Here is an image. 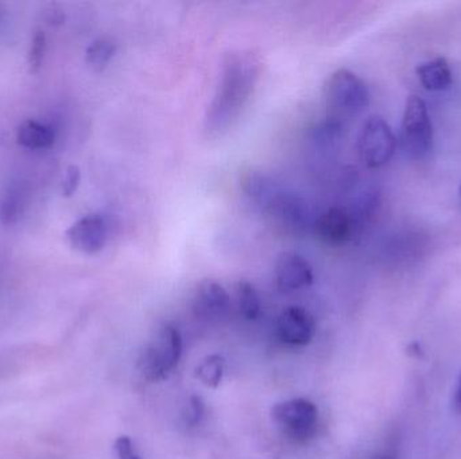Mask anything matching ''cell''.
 Listing matches in <instances>:
<instances>
[{
	"instance_id": "cell-1",
	"label": "cell",
	"mask_w": 461,
	"mask_h": 459,
	"mask_svg": "<svg viewBox=\"0 0 461 459\" xmlns=\"http://www.w3.org/2000/svg\"><path fill=\"white\" fill-rule=\"evenodd\" d=\"M259 79L256 54L237 50L225 55L214 100L205 116V131L219 137L234 126L250 102Z\"/></svg>"
},
{
	"instance_id": "cell-2",
	"label": "cell",
	"mask_w": 461,
	"mask_h": 459,
	"mask_svg": "<svg viewBox=\"0 0 461 459\" xmlns=\"http://www.w3.org/2000/svg\"><path fill=\"white\" fill-rule=\"evenodd\" d=\"M182 355V338L176 326H163L139 358V372L150 383L165 380L179 365Z\"/></svg>"
},
{
	"instance_id": "cell-3",
	"label": "cell",
	"mask_w": 461,
	"mask_h": 459,
	"mask_svg": "<svg viewBox=\"0 0 461 459\" xmlns=\"http://www.w3.org/2000/svg\"><path fill=\"white\" fill-rule=\"evenodd\" d=\"M324 92L328 107L339 115H359L370 105L367 84L349 69L333 71L325 82Z\"/></svg>"
},
{
	"instance_id": "cell-4",
	"label": "cell",
	"mask_w": 461,
	"mask_h": 459,
	"mask_svg": "<svg viewBox=\"0 0 461 459\" xmlns=\"http://www.w3.org/2000/svg\"><path fill=\"white\" fill-rule=\"evenodd\" d=\"M434 132L426 103L410 96L402 116L401 145L407 158L421 161L433 148Z\"/></svg>"
},
{
	"instance_id": "cell-5",
	"label": "cell",
	"mask_w": 461,
	"mask_h": 459,
	"mask_svg": "<svg viewBox=\"0 0 461 459\" xmlns=\"http://www.w3.org/2000/svg\"><path fill=\"white\" fill-rule=\"evenodd\" d=\"M272 419L283 435L296 443L311 440L319 430V408L307 399H291L272 408Z\"/></svg>"
},
{
	"instance_id": "cell-6",
	"label": "cell",
	"mask_w": 461,
	"mask_h": 459,
	"mask_svg": "<svg viewBox=\"0 0 461 459\" xmlns=\"http://www.w3.org/2000/svg\"><path fill=\"white\" fill-rule=\"evenodd\" d=\"M357 150L363 163L370 169H381L393 159L397 139L388 121L371 116L363 124L357 139Z\"/></svg>"
},
{
	"instance_id": "cell-7",
	"label": "cell",
	"mask_w": 461,
	"mask_h": 459,
	"mask_svg": "<svg viewBox=\"0 0 461 459\" xmlns=\"http://www.w3.org/2000/svg\"><path fill=\"white\" fill-rule=\"evenodd\" d=\"M269 214L281 228L293 235H304L314 230V221L311 206L301 196L283 190L270 206Z\"/></svg>"
},
{
	"instance_id": "cell-8",
	"label": "cell",
	"mask_w": 461,
	"mask_h": 459,
	"mask_svg": "<svg viewBox=\"0 0 461 459\" xmlns=\"http://www.w3.org/2000/svg\"><path fill=\"white\" fill-rule=\"evenodd\" d=\"M275 333L289 346H306L316 336V321L304 307L290 306L278 315Z\"/></svg>"
},
{
	"instance_id": "cell-9",
	"label": "cell",
	"mask_w": 461,
	"mask_h": 459,
	"mask_svg": "<svg viewBox=\"0 0 461 459\" xmlns=\"http://www.w3.org/2000/svg\"><path fill=\"white\" fill-rule=\"evenodd\" d=\"M359 225L348 209L331 208L317 217L314 232L327 246H340L359 232Z\"/></svg>"
},
{
	"instance_id": "cell-10",
	"label": "cell",
	"mask_w": 461,
	"mask_h": 459,
	"mask_svg": "<svg viewBox=\"0 0 461 459\" xmlns=\"http://www.w3.org/2000/svg\"><path fill=\"white\" fill-rule=\"evenodd\" d=\"M275 282L280 290H301L311 286L314 280V268L306 257L297 252H282L275 263Z\"/></svg>"
},
{
	"instance_id": "cell-11",
	"label": "cell",
	"mask_w": 461,
	"mask_h": 459,
	"mask_svg": "<svg viewBox=\"0 0 461 459\" xmlns=\"http://www.w3.org/2000/svg\"><path fill=\"white\" fill-rule=\"evenodd\" d=\"M66 238L76 251L87 255L97 254L107 243V221L100 214L84 216L69 228Z\"/></svg>"
},
{
	"instance_id": "cell-12",
	"label": "cell",
	"mask_w": 461,
	"mask_h": 459,
	"mask_svg": "<svg viewBox=\"0 0 461 459\" xmlns=\"http://www.w3.org/2000/svg\"><path fill=\"white\" fill-rule=\"evenodd\" d=\"M230 298L227 290L214 280H204L196 288L193 312L196 317L209 322H220L230 313Z\"/></svg>"
},
{
	"instance_id": "cell-13",
	"label": "cell",
	"mask_w": 461,
	"mask_h": 459,
	"mask_svg": "<svg viewBox=\"0 0 461 459\" xmlns=\"http://www.w3.org/2000/svg\"><path fill=\"white\" fill-rule=\"evenodd\" d=\"M240 185L246 200L262 213L269 212L275 198L282 192V188L272 178L256 170L243 174Z\"/></svg>"
},
{
	"instance_id": "cell-14",
	"label": "cell",
	"mask_w": 461,
	"mask_h": 459,
	"mask_svg": "<svg viewBox=\"0 0 461 459\" xmlns=\"http://www.w3.org/2000/svg\"><path fill=\"white\" fill-rule=\"evenodd\" d=\"M417 76L423 87L431 92H441L449 89L452 85V71L448 61L442 57L418 66Z\"/></svg>"
},
{
	"instance_id": "cell-15",
	"label": "cell",
	"mask_w": 461,
	"mask_h": 459,
	"mask_svg": "<svg viewBox=\"0 0 461 459\" xmlns=\"http://www.w3.org/2000/svg\"><path fill=\"white\" fill-rule=\"evenodd\" d=\"M17 140L23 147L44 150L54 145L55 131L47 124L26 121L18 127Z\"/></svg>"
},
{
	"instance_id": "cell-16",
	"label": "cell",
	"mask_w": 461,
	"mask_h": 459,
	"mask_svg": "<svg viewBox=\"0 0 461 459\" xmlns=\"http://www.w3.org/2000/svg\"><path fill=\"white\" fill-rule=\"evenodd\" d=\"M237 296L240 314L246 320H256L261 314L262 302L256 286L248 280H240L237 286Z\"/></svg>"
},
{
	"instance_id": "cell-17",
	"label": "cell",
	"mask_w": 461,
	"mask_h": 459,
	"mask_svg": "<svg viewBox=\"0 0 461 459\" xmlns=\"http://www.w3.org/2000/svg\"><path fill=\"white\" fill-rule=\"evenodd\" d=\"M224 358L214 355L206 357L196 368V378L209 388H217L224 376Z\"/></svg>"
},
{
	"instance_id": "cell-18",
	"label": "cell",
	"mask_w": 461,
	"mask_h": 459,
	"mask_svg": "<svg viewBox=\"0 0 461 459\" xmlns=\"http://www.w3.org/2000/svg\"><path fill=\"white\" fill-rule=\"evenodd\" d=\"M116 53V44L110 38H99L89 45L86 53L87 63L95 71H102L113 60Z\"/></svg>"
},
{
	"instance_id": "cell-19",
	"label": "cell",
	"mask_w": 461,
	"mask_h": 459,
	"mask_svg": "<svg viewBox=\"0 0 461 459\" xmlns=\"http://www.w3.org/2000/svg\"><path fill=\"white\" fill-rule=\"evenodd\" d=\"M21 204L20 192L14 188L7 189L0 197V222L6 227L15 224L20 219Z\"/></svg>"
},
{
	"instance_id": "cell-20",
	"label": "cell",
	"mask_w": 461,
	"mask_h": 459,
	"mask_svg": "<svg viewBox=\"0 0 461 459\" xmlns=\"http://www.w3.org/2000/svg\"><path fill=\"white\" fill-rule=\"evenodd\" d=\"M45 53H46V36L44 31L37 30L29 50V68L31 73H37L41 69Z\"/></svg>"
},
{
	"instance_id": "cell-21",
	"label": "cell",
	"mask_w": 461,
	"mask_h": 459,
	"mask_svg": "<svg viewBox=\"0 0 461 459\" xmlns=\"http://www.w3.org/2000/svg\"><path fill=\"white\" fill-rule=\"evenodd\" d=\"M80 169L74 166V164L69 166L63 179V187H61L63 197H71L76 193V190L79 189V187H80Z\"/></svg>"
},
{
	"instance_id": "cell-22",
	"label": "cell",
	"mask_w": 461,
	"mask_h": 459,
	"mask_svg": "<svg viewBox=\"0 0 461 459\" xmlns=\"http://www.w3.org/2000/svg\"><path fill=\"white\" fill-rule=\"evenodd\" d=\"M115 450L119 459H142L129 437L118 438L115 442Z\"/></svg>"
},
{
	"instance_id": "cell-23",
	"label": "cell",
	"mask_w": 461,
	"mask_h": 459,
	"mask_svg": "<svg viewBox=\"0 0 461 459\" xmlns=\"http://www.w3.org/2000/svg\"><path fill=\"white\" fill-rule=\"evenodd\" d=\"M204 415V403L200 397L193 396L190 400L189 411H188L187 423L196 426Z\"/></svg>"
},
{
	"instance_id": "cell-24",
	"label": "cell",
	"mask_w": 461,
	"mask_h": 459,
	"mask_svg": "<svg viewBox=\"0 0 461 459\" xmlns=\"http://www.w3.org/2000/svg\"><path fill=\"white\" fill-rule=\"evenodd\" d=\"M455 403L456 405H457V407L461 410V375L460 379H458L457 387H456Z\"/></svg>"
},
{
	"instance_id": "cell-25",
	"label": "cell",
	"mask_w": 461,
	"mask_h": 459,
	"mask_svg": "<svg viewBox=\"0 0 461 459\" xmlns=\"http://www.w3.org/2000/svg\"><path fill=\"white\" fill-rule=\"evenodd\" d=\"M458 195H460V198H461V185H460V190H458Z\"/></svg>"
},
{
	"instance_id": "cell-26",
	"label": "cell",
	"mask_w": 461,
	"mask_h": 459,
	"mask_svg": "<svg viewBox=\"0 0 461 459\" xmlns=\"http://www.w3.org/2000/svg\"><path fill=\"white\" fill-rule=\"evenodd\" d=\"M0 18H2V9H0Z\"/></svg>"
}]
</instances>
